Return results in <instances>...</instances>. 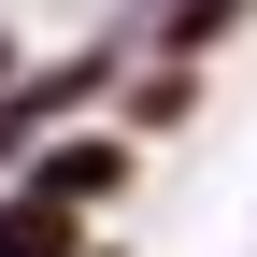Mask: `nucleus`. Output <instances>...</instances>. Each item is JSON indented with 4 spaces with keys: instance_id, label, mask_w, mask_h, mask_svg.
Here are the masks:
<instances>
[{
    "instance_id": "1",
    "label": "nucleus",
    "mask_w": 257,
    "mask_h": 257,
    "mask_svg": "<svg viewBox=\"0 0 257 257\" xmlns=\"http://www.w3.org/2000/svg\"><path fill=\"white\" fill-rule=\"evenodd\" d=\"M0 257H86V200H57L43 172H15V200H0Z\"/></svg>"
},
{
    "instance_id": "2",
    "label": "nucleus",
    "mask_w": 257,
    "mask_h": 257,
    "mask_svg": "<svg viewBox=\"0 0 257 257\" xmlns=\"http://www.w3.org/2000/svg\"><path fill=\"white\" fill-rule=\"evenodd\" d=\"M29 172H43L57 200H86V214H100L114 186H128V143H114V128H86V143H29Z\"/></svg>"
},
{
    "instance_id": "3",
    "label": "nucleus",
    "mask_w": 257,
    "mask_h": 257,
    "mask_svg": "<svg viewBox=\"0 0 257 257\" xmlns=\"http://www.w3.org/2000/svg\"><path fill=\"white\" fill-rule=\"evenodd\" d=\"M229 15H243V0H186V15H172V57H186V43H214Z\"/></svg>"
},
{
    "instance_id": "4",
    "label": "nucleus",
    "mask_w": 257,
    "mask_h": 257,
    "mask_svg": "<svg viewBox=\"0 0 257 257\" xmlns=\"http://www.w3.org/2000/svg\"><path fill=\"white\" fill-rule=\"evenodd\" d=\"M0 86H15V43H0Z\"/></svg>"
}]
</instances>
